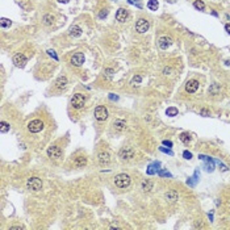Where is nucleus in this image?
<instances>
[{
  "label": "nucleus",
  "instance_id": "nucleus-1",
  "mask_svg": "<svg viewBox=\"0 0 230 230\" xmlns=\"http://www.w3.org/2000/svg\"><path fill=\"white\" fill-rule=\"evenodd\" d=\"M115 184L118 188H126L130 186V176L126 174H118L115 176Z\"/></svg>",
  "mask_w": 230,
  "mask_h": 230
},
{
  "label": "nucleus",
  "instance_id": "nucleus-2",
  "mask_svg": "<svg viewBox=\"0 0 230 230\" xmlns=\"http://www.w3.org/2000/svg\"><path fill=\"white\" fill-rule=\"evenodd\" d=\"M26 187H28V189H30V191L37 192L42 188V180L40 178H37V176L30 178V179H28V181H26Z\"/></svg>",
  "mask_w": 230,
  "mask_h": 230
},
{
  "label": "nucleus",
  "instance_id": "nucleus-3",
  "mask_svg": "<svg viewBox=\"0 0 230 230\" xmlns=\"http://www.w3.org/2000/svg\"><path fill=\"white\" fill-rule=\"evenodd\" d=\"M85 104V96L82 95V93H75L71 99V105L75 108V109H80L83 108Z\"/></svg>",
  "mask_w": 230,
  "mask_h": 230
},
{
  "label": "nucleus",
  "instance_id": "nucleus-4",
  "mask_svg": "<svg viewBox=\"0 0 230 230\" xmlns=\"http://www.w3.org/2000/svg\"><path fill=\"white\" fill-rule=\"evenodd\" d=\"M95 118L97 121H104L108 118V110L104 105H99L95 108Z\"/></svg>",
  "mask_w": 230,
  "mask_h": 230
},
{
  "label": "nucleus",
  "instance_id": "nucleus-5",
  "mask_svg": "<svg viewBox=\"0 0 230 230\" xmlns=\"http://www.w3.org/2000/svg\"><path fill=\"white\" fill-rule=\"evenodd\" d=\"M44 129V122L41 120H32L28 124V130L30 133H38Z\"/></svg>",
  "mask_w": 230,
  "mask_h": 230
},
{
  "label": "nucleus",
  "instance_id": "nucleus-6",
  "mask_svg": "<svg viewBox=\"0 0 230 230\" xmlns=\"http://www.w3.org/2000/svg\"><path fill=\"white\" fill-rule=\"evenodd\" d=\"M149 28H150V22L146 19H140L137 21V24H135V30L138 33H146L149 30Z\"/></svg>",
  "mask_w": 230,
  "mask_h": 230
},
{
  "label": "nucleus",
  "instance_id": "nucleus-7",
  "mask_svg": "<svg viewBox=\"0 0 230 230\" xmlns=\"http://www.w3.org/2000/svg\"><path fill=\"white\" fill-rule=\"evenodd\" d=\"M97 161L101 166H108V164L110 163V154L105 150L100 151V153L97 154Z\"/></svg>",
  "mask_w": 230,
  "mask_h": 230
},
{
  "label": "nucleus",
  "instance_id": "nucleus-8",
  "mask_svg": "<svg viewBox=\"0 0 230 230\" xmlns=\"http://www.w3.org/2000/svg\"><path fill=\"white\" fill-rule=\"evenodd\" d=\"M118 155H120L121 159L129 161V159H131L133 156H134V150H133L131 147H122L120 150V153H118Z\"/></svg>",
  "mask_w": 230,
  "mask_h": 230
},
{
  "label": "nucleus",
  "instance_id": "nucleus-9",
  "mask_svg": "<svg viewBox=\"0 0 230 230\" xmlns=\"http://www.w3.org/2000/svg\"><path fill=\"white\" fill-rule=\"evenodd\" d=\"M47 155L51 159H59L62 156V150L58 146H51V147L47 149Z\"/></svg>",
  "mask_w": 230,
  "mask_h": 230
},
{
  "label": "nucleus",
  "instance_id": "nucleus-10",
  "mask_svg": "<svg viewBox=\"0 0 230 230\" xmlns=\"http://www.w3.org/2000/svg\"><path fill=\"white\" fill-rule=\"evenodd\" d=\"M13 63L16 67H20V69H22L25 65H26V57H25L24 54H16L13 57Z\"/></svg>",
  "mask_w": 230,
  "mask_h": 230
},
{
  "label": "nucleus",
  "instance_id": "nucleus-11",
  "mask_svg": "<svg viewBox=\"0 0 230 230\" xmlns=\"http://www.w3.org/2000/svg\"><path fill=\"white\" fill-rule=\"evenodd\" d=\"M128 17H129V12H128V9H125V8H120L116 12V20H117L118 22H125L126 20H128Z\"/></svg>",
  "mask_w": 230,
  "mask_h": 230
},
{
  "label": "nucleus",
  "instance_id": "nucleus-12",
  "mask_svg": "<svg viewBox=\"0 0 230 230\" xmlns=\"http://www.w3.org/2000/svg\"><path fill=\"white\" fill-rule=\"evenodd\" d=\"M197 90H199V82H197V80L192 79V80H188V82H187L186 91L188 93H193V92H196Z\"/></svg>",
  "mask_w": 230,
  "mask_h": 230
},
{
  "label": "nucleus",
  "instance_id": "nucleus-13",
  "mask_svg": "<svg viewBox=\"0 0 230 230\" xmlns=\"http://www.w3.org/2000/svg\"><path fill=\"white\" fill-rule=\"evenodd\" d=\"M171 44H172V40H171L170 37H161V38H159V41H158L159 47H161V49H163V50H166L167 47H170Z\"/></svg>",
  "mask_w": 230,
  "mask_h": 230
},
{
  "label": "nucleus",
  "instance_id": "nucleus-14",
  "mask_svg": "<svg viewBox=\"0 0 230 230\" xmlns=\"http://www.w3.org/2000/svg\"><path fill=\"white\" fill-rule=\"evenodd\" d=\"M71 63L74 66H82L83 63H84V55L82 54V53H76V54L72 55L71 58Z\"/></svg>",
  "mask_w": 230,
  "mask_h": 230
},
{
  "label": "nucleus",
  "instance_id": "nucleus-15",
  "mask_svg": "<svg viewBox=\"0 0 230 230\" xmlns=\"http://www.w3.org/2000/svg\"><path fill=\"white\" fill-rule=\"evenodd\" d=\"M85 164H87V158H85V156H82V155L75 156V159H74V166H75V167L82 168V167H84Z\"/></svg>",
  "mask_w": 230,
  "mask_h": 230
},
{
  "label": "nucleus",
  "instance_id": "nucleus-16",
  "mask_svg": "<svg viewBox=\"0 0 230 230\" xmlns=\"http://www.w3.org/2000/svg\"><path fill=\"white\" fill-rule=\"evenodd\" d=\"M166 199H167V200H170V201H178L179 195H178V192H176V191L171 189V191L166 192Z\"/></svg>",
  "mask_w": 230,
  "mask_h": 230
},
{
  "label": "nucleus",
  "instance_id": "nucleus-17",
  "mask_svg": "<svg viewBox=\"0 0 230 230\" xmlns=\"http://www.w3.org/2000/svg\"><path fill=\"white\" fill-rule=\"evenodd\" d=\"M113 126H115L116 130L122 131V130H125V128H126V122L124 120H116L115 124H113Z\"/></svg>",
  "mask_w": 230,
  "mask_h": 230
},
{
  "label": "nucleus",
  "instance_id": "nucleus-18",
  "mask_svg": "<svg viewBox=\"0 0 230 230\" xmlns=\"http://www.w3.org/2000/svg\"><path fill=\"white\" fill-rule=\"evenodd\" d=\"M80 34H82V29H80V26H78V25H72V26L70 28V36L79 37Z\"/></svg>",
  "mask_w": 230,
  "mask_h": 230
},
{
  "label": "nucleus",
  "instance_id": "nucleus-19",
  "mask_svg": "<svg viewBox=\"0 0 230 230\" xmlns=\"http://www.w3.org/2000/svg\"><path fill=\"white\" fill-rule=\"evenodd\" d=\"M66 85H67V79H66L65 76L59 78V79L55 82V87H57L58 90H62V88H65Z\"/></svg>",
  "mask_w": 230,
  "mask_h": 230
},
{
  "label": "nucleus",
  "instance_id": "nucleus-20",
  "mask_svg": "<svg viewBox=\"0 0 230 230\" xmlns=\"http://www.w3.org/2000/svg\"><path fill=\"white\" fill-rule=\"evenodd\" d=\"M142 189L143 192H150L153 189V183L150 180H143L142 181Z\"/></svg>",
  "mask_w": 230,
  "mask_h": 230
},
{
  "label": "nucleus",
  "instance_id": "nucleus-21",
  "mask_svg": "<svg viewBox=\"0 0 230 230\" xmlns=\"http://www.w3.org/2000/svg\"><path fill=\"white\" fill-rule=\"evenodd\" d=\"M158 7H159V4H158L156 0H149V3H147V8L149 9H151V11H156Z\"/></svg>",
  "mask_w": 230,
  "mask_h": 230
},
{
  "label": "nucleus",
  "instance_id": "nucleus-22",
  "mask_svg": "<svg viewBox=\"0 0 230 230\" xmlns=\"http://www.w3.org/2000/svg\"><path fill=\"white\" fill-rule=\"evenodd\" d=\"M166 113H167V116H170V117H175V116H178V108L170 107V108H167Z\"/></svg>",
  "mask_w": 230,
  "mask_h": 230
},
{
  "label": "nucleus",
  "instance_id": "nucleus-23",
  "mask_svg": "<svg viewBox=\"0 0 230 230\" xmlns=\"http://www.w3.org/2000/svg\"><path fill=\"white\" fill-rule=\"evenodd\" d=\"M193 6H195V8L199 9V11H204V9H205V4H204L201 0H196L193 3Z\"/></svg>",
  "mask_w": 230,
  "mask_h": 230
},
{
  "label": "nucleus",
  "instance_id": "nucleus-24",
  "mask_svg": "<svg viewBox=\"0 0 230 230\" xmlns=\"http://www.w3.org/2000/svg\"><path fill=\"white\" fill-rule=\"evenodd\" d=\"M0 25H1V28H9L12 25V21L8 19H1L0 20Z\"/></svg>",
  "mask_w": 230,
  "mask_h": 230
},
{
  "label": "nucleus",
  "instance_id": "nucleus-25",
  "mask_svg": "<svg viewBox=\"0 0 230 230\" xmlns=\"http://www.w3.org/2000/svg\"><path fill=\"white\" fill-rule=\"evenodd\" d=\"M180 141L184 143H188L189 141H191V135L188 134V133H181L180 134Z\"/></svg>",
  "mask_w": 230,
  "mask_h": 230
},
{
  "label": "nucleus",
  "instance_id": "nucleus-26",
  "mask_svg": "<svg viewBox=\"0 0 230 230\" xmlns=\"http://www.w3.org/2000/svg\"><path fill=\"white\" fill-rule=\"evenodd\" d=\"M0 125H1V129H0V131L1 133H7V131H9V124L6 122V121H1L0 122Z\"/></svg>",
  "mask_w": 230,
  "mask_h": 230
},
{
  "label": "nucleus",
  "instance_id": "nucleus-27",
  "mask_svg": "<svg viewBox=\"0 0 230 230\" xmlns=\"http://www.w3.org/2000/svg\"><path fill=\"white\" fill-rule=\"evenodd\" d=\"M53 20H54V17H53L51 15H45V16H44V22L46 25H51L53 24Z\"/></svg>",
  "mask_w": 230,
  "mask_h": 230
},
{
  "label": "nucleus",
  "instance_id": "nucleus-28",
  "mask_svg": "<svg viewBox=\"0 0 230 230\" xmlns=\"http://www.w3.org/2000/svg\"><path fill=\"white\" fill-rule=\"evenodd\" d=\"M141 80H142V76H141V75H137V76H134L133 79H131V84H135V83H141Z\"/></svg>",
  "mask_w": 230,
  "mask_h": 230
},
{
  "label": "nucleus",
  "instance_id": "nucleus-29",
  "mask_svg": "<svg viewBox=\"0 0 230 230\" xmlns=\"http://www.w3.org/2000/svg\"><path fill=\"white\" fill-rule=\"evenodd\" d=\"M47 54H49L50 57H53V58H54L55 60H58V57H57V54H55V51H54V50H47Z\"/></svg>",
  "mask_w": 230,
  "mask_h": 230
},
{
  "label": "nucleus",
  "instance_id": "nucleus-30",
  "mask_svg": "<svg viewBox=\"0 0 230 230\" xmlns=\"http://www.w3.org/2000/svg\"><path fill=\"white\" fill-rule=\"evenodd\" d=\"M183 156H184V158H186V159H192V153H189V151H184V153H183Z\"/></svg>",
  "mask_w": 230,
  "mask_h": 230
},
{
  "label": "nucleus",
  "instance_id": "nucleus-31",
  "mask_svg": "<svg viewBox=\"0 0 230 230\" xmlns=\"http://www.w3.org/2000/svg\"><path fill=\"white\" fill-rule=\"evenodd\" d=\"M206 171H213V162H209V163L205 164Z\"/></svg>",
  "mask_w": 230,
  "mask_h": 230
},
{
  "label": "nucleus",
  "instance_id": "nucleus-32",
  "mask_svg": "<svg viewBox=\"0 0 230 230\" xmlns=\"http://www.w3.org/2000/svg\"><path fill=\"white\" fill-rule=\"evenodd\" d=\"M163 145L164 146H168V147H172V142H171V141H167V140L163 141Z\"/></svg>",
  "mask_w": 230,
  "mask_h": 230
},
{
  "label": "nucleus",
  "instance_id": "nucleus-33",
  "mask_svg": "<svg viewBox=\"0 0 230 230\" xmlns=\"http://www.w3.org/2000/svg\"><path fill=\"white\" fill-rule=\"evenodd\" d=\"M105 72H107V76H108V78H110V76H112V74H113V70L107 69V70H105Z\"/></svg>",
  "mask_w": 230,
  "mask_h": 230
},
{
  "label": "nucleus",
  "instance_id": "nucleus-34",
  "mask_svg": "<svg viewBox=\"0 0 230 230\" xmlns=\"http://www.w3.org/2000/svg\"><path fill=\"white\" fill-rule=\"evenodd\" d=\"M161 151H163V153H167V154H170V155H172V151H170V150H166L164 147H161Z\"/></svg>",
  "mask_w": 230,
  "mask_h": 230
},
{
  "label": "nucleus",
  "instance_id": "nucleus-35",
  "mask_svg": "<svg viewBox=\"0 0 230 230\" xmlns=\"http://www.w3.org/2000/svg\"><path fill=\"white\" fill-rule=\"evenodd\" d=\"M159 175H161V176H171L170 174L166 172V171H161V172H159Z\"/></svg>",
  "mask_w": 230,
  "mask_h": 230
},
{
  "label": "nucleus",
  "instance_id": "nucleus-36",
  "mask_svg": "<svg viewBox=\"0 0 230 230\" xmlns=\"http://www.w3.org/2000/svg\"><path fill=\"white\" fill-rule=\"evenodd\" d=\"M107 15H108V12L104 9V12H100V15H99V16H100V17H101V19H103V17H105V16H107Z\"/></svg>",
  "mask_w": 230,
  "mask_h": 230
},
{
  "label": "nucleus",
  "instance_id": "nucleus-37",
  "mask_svg": "<svg viewBox=\"0 0 230 230\" xmlns=\"http://www.w3.org/2000/svg\"><path fill=\"white\" fill-rule=\"evenodd\" d=\"M171 71H172V70H171L170 67H167V69H164V70H163V72H164V74H166V75H167V74H170Z\"/></svg>",
  "mask_w": 230,
  "mask_h": 230
},
{
  "label": "nucleus",
  "instance_id": "nucleus-38",
  "mask_svg": "<svg viewBox=\"0 0 230 230\" xmlns=\"http://www.w3.org/2000/svg\"><path fill=\"white\" fill-rule=\"evenodd\" d=\"M201 115H203V116H209V112L206 109H203V110H201Z\"/></svg>",
  "mask_w": 230,
  "mask_h": 230
},
{
  "label": "nucleus",
  "instance_id": "nucleus-39",
  "mask_svg": "<svg viewBox=\"0 0 230 230\" xmlns=\"http://www.w3.org/2000/svg\"><path fill=\"white\" fill-rule=\"evenodd\" d=\"M225 29H226V32L230 34V24H226V25H225Z\"/></svg>",
  "mask_w": 230,
  "mask_h": 230
},
{
  "label": "nucleus",
  "instance_id": "nucleus-40",
  "mask_svg": "<svg viewBox=\"0 0 230 230\" xmlns=\"http://www.w3.org/2000/svg\"><path fill=\"white\" fill-rule=\"evenodd\" d=\"M109 99H110V100H117L118 97H117V96H115V95H110V96H109Z\"/></svg>",
  "mask_w": 230,
  "mask_h": 230
},
{
  "label": "nucleus",
  "instance_id": "nucleus-41",
  "mask_svg": "<svg viewBox=\"0 0 230 230\" xmlns=\"http://www.w3.org/2000/svg\"><path fill=\"white\" fill-rule=\"evenodd\" d=\"M11 229H12V230H13V229H17V230H21V229H22V226H12V227H11Z\"/></svg>",
  "mask_w": 230,
  "mask_h": 230
},
{
  "label": "nucleus",
  "instance_id": "nucleus-42",
  "mask_svg": "<svg viewBox=\"0 0 230 230\" xmlns=\"http://www.w3.org/2000/svg\"><path fill=\"white\" fill-rule=\"evenodd\" d=\"M58 1H59V3H69L70 0H58Z\"/></svg>",
  "mask_w": 230,
  "mask_h": 230
},
{
  "label": "nucleus",
  "instance_id": "nucleus-43",
  "mask_svg": "<svg viewBox=\"0 0 230 230\" xmlns=\"http://www.w3.org/2000/svg\"><path fill=\"white\" fill-rule=\"evenodd\" d=\"M167 1H168V3H175L176 0H167Z\"/></svg>",
  "mask_w": 230,
  "mask_h": 230
}]
</instances>
